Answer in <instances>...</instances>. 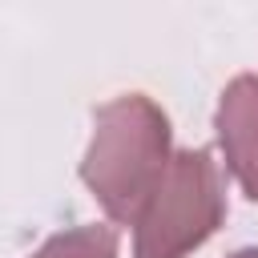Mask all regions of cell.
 <instances>
[{
	"label": "cell",
	"instance_id": "5b68a950",
	"mask_svg": "<svg viewBox=\"0 0 258 258\" xmlns=\"http://www.w3.org/2000/svg\"><path fill=\"white\" fill-rule=\"evenodd\" d=\"M230 258H258V246H246V250H238V254H230Z\"/></svg>",
	"mask_w": 258,
	"mask_h": 258
},
{
	"label": "cell",
	"instance_id": "277c9868",
	"mask_svg": "<svg viewBox=\"0 0 258 258\" xmlns=\"http://www.w3.org/2000/svg\"><path fill=\"white\" fill-rule=\"evenodd\" d=\"M32 258H117V230L113 226H73L52 234Z\"/></svg>",
	"mask_w": 258,
	"mask_h": 258
},
{
	"label": "cell",
	"instance_id": "7a4b0ae2",
	"mask_svg": "<svg viewBox=\"0 0 258 258\" xmlns=\"http://www.w3.org/2000/svg\"><path fill=\"white\" fill-rule=\"evenodd\" d=\"M226 218L218 161L206 149H177L133 222V258H185Z\"/></svg>",
	"mask_w": 258,
	"mask_h": 258
},
{
	"label": "cell",
	"instance_id": "3957f363",
	"mask_svg": "<svg viewBox=\"0 0 258 258\" xmlns=\"http://www.w3.org/2000/svg\"><path fill=\"white\" fill-rule=\"evenodd\" d=\"M214 129L226 169L234 173L242 194L258 202V73H242L222 89Z\"/></svg>",
	"mask_w": 258,
	"mask_h": 258
},
{
	"label": "cell",
	"instance_id": "6da1fadb",
	"mask_svg": "<svg viewBox=\"0 0 258 258\" xmlns=\"http://www.w3.org/2000/svg\"><path fill=\"white\" fill-rule=\"evenodd\" d=\"M169 157V117L161 105L145 93H121L93 113L81 181L117 226H133Z\"/></svg>",
	"mask_w": 258,
	"mask_h": 258
}]
</instances>
